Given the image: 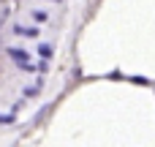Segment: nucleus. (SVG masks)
<instances>
[{"label": "nucleus", "mask_w": 155, "mask_h": 147, "mask_svg": "<svg viewBox=\"0 0 155 147\" xmlns=\"http://www.w3.org/2000/svg\"><path fill=\"white\" fill-rule=\"evenodd\" d=\"M38 55H41L44 60H49V57H52V46H49V44H41V46H38Z\"/></svg>", "instance_id": "obj_3"}, {"label": "nucleus", "mask_w": 155, "mask_h": 147, "mask_svg": "<svg viewBox=\"0 0 155 147\" xmlns=\"http://www.w3.org/2000/svg\"><path fill=\"white\" fill-rule=\"evenodd\" d=\"M14 33H16V35H27V38H33V35H38V27H19V25H16Z\"/></svg>", "instance_id": "obj_2"}, {"label": "nucleus", "mask_w": 155, "mask_h": 147, "mask_svg": "<svg viewBox=\"0 0 155 147\" xmlns=\"http://www.w3.org/2000/svg\"><path fill=\"white\" fill-rule=\"evenodd\" d=\"M0 123H14V112L11 115H0Z\"/></svg>", "instance_id": "obj_6"}, {"label": "nucleus", "mask_w": 155, "mask_h": 147, "mask_svg": "<svg viewBox=\"0 0 155 147\" xmlns=\"http://www.w3.org/2000/svg\"><path fill=\"white\" fill-rule=\"evenodd\" d=\"M38 90H41V82L33 85V87H25V95H27V98H30V95H38Z\"/></svg>", "instance_id": "obj_5"}, {"label": "nucleus", "mask_w": 155, "mask_h": 147, "mask_svg": "<svg viewBox=\"0 0 155 147\" xmlns=\"http://www.w3.org/2000/svg\"><path fill=\"white\" fill-rule=\"evenodd\" d=\"M33 19H35V22H46V19H49V14H46V11H38V8H35V11H33Z\"/></svg>", "instance_id": "obj_4"}, {"label": "nucleus", "mask_w": 155, "mask_h": 147, "mask_svg": "<svg viewBox=\"0 0 155 147\" xmlns=\"http://www.w3.org/2000/svg\"><path fill=\"white\" fill-rule=\"evenodd\" d=\"M8 55H11V57H14L16 63H27V57H30V55H27L25 49H16V46H11V49H8Z\"/></svg>", "instance_id": "obj_1"}]
</instances>
